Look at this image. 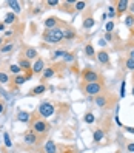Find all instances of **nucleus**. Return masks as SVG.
Masks as SVG:
<instances>
[{
	"label": "nucleus",
	"mask_w": 134,
	"mask_h": 153,
	"mask_svg": "<svg viewBox=\"0 0 134 153\" xmlns=\"http://www.w3.org/2000/svg\"><path fill=\"white\" fill-rule=\"evenodd\" d=\"M94 102H96V105H99L100 108H103V107H106V105L110 104V101H108V97H106L105 93H102V94H99V96H96Z\"/></svg>",
	"instance_id": "nucleus-11"
},
{
	"label": "nucleus",
	"mask_w": 134,
	"mask_h": 153,
	"mask_svg": "<svg viewBox=\"0 0 134 153\" xmlns=\"http://www.w3.org/2000/svg\"><path fill=\"white\" fill-rule=\"evenodd\" d=\"M8 6H11L14 10V13H20V3L15 2V0H10V2H8Z\"/></svg>",
	"instance_id": "nucleus-26"
},
{
	"label": "nucleus",
	"mask_w": 134,
	"mask_h": 153,
	"mask_svg": "<svg viewBox=\"0 0 134 153\" xmlns=\"http://www.w3.org/2000/svg\"><path fill=\"white\" fill-rule=\"evenodd\" d=\"M17 118H19L20 122H31V113L28 111H19V114H17Z\"/></svg>",
	"instance_id": "nucleus-18"
},
{
	"label": "nucleus",
	"mask_w": 134,
	"mask_h": 153,
	"mask_svg": "<svg viewBox=\"0 0 134 153\" xmlns=\"http://www.w3.org/2000/svg\"><path fill=\"white\" fill-rule=\"evenodd\" d=\"M43 70H45V62H43V59H37L32 64V67H31V71L34 74H39V73H43Z\"/></svg>",
	"instance_id": "nucleus-10"
},
{
	"label": "nucleus",
	"mask_w": 134,
	"mask_h": 153,
	"mask_svg": "<svg viewBox=\"0 0 134 153\" xmlns=\"http://www.w3.org/2000/svg\"><path fill=\"white\" fill-rule=\"evenodd\" d=\"M105 40L111 42V40H113V33H106V34H105Z\"/></svg>",
	"instance_id": "nucleus-41"
},
{
	"label": "nucleus",
	"mask_w": 134,
	"mask_h": 153,
	"mask_svg": "<svg viewBox=\"0 0 134 153\" xmlns=\"http://www.w3.org/2000/svg\"><path fill=\"white\" fill-rule=\"evenodd\" d=\"M57 23H59V20L56 19V17H49V19H45V26H46V30L57 28Z\"/></svg>",
	"instance_id": "nucleus-15"
},
{
	"label": "nucleus",
	"mask_w": 134,
	"mask_h": 153,
	"mask_svg": "<svg viewBox=\"0 0 134 153\" xmlns=\"http://www.w3.org/2000/svg\"><path fill=\"white\" fill-rule=\"evenodd\" d=\"M74 6H76V10H77V11H82V10H85L86 3H85V2H76Z\"/></svg>",
	"instance_id": "nucleus-34"
},
{
	"label": "nucleus",
	"mask_w": 134,
	"mask_h": 153,
	"mask_svg": "<svg viewBox=\"0 0 134 153\" xmlns=\"http://www.w3.org/2000/svg\"><path fill=\"white\" fill-rule=\"evenodd\" d=\"M83 80L86 84H93V82H102L100 80V74L97 73V71H94V70H91V68H86L85 71H83Z\"/></svg>",
	"instance_id": "nucleus-5"
},
{
	"label": "nucleus",
	"mask_w": 134,
	"mask_h": 153,
	"mask_svg": "<svg viewBox=\"0 0 134 153\" xmlns=\"http://www.w3.org/2000/svg\"><path fill=\"white\" fill-rule=\"evenodd\" d=\"M23 56H25L26 60H37L39 59V51L32 47H26L23 50Z\"/></svg>",
	"instance_id": "nucleus-7"
},
{
	"label": "nucleus",
	"mask_w": 134,
	"mask_h": 153,
	"mask_svg": "<svg viewBox=\"0 0 134 153\" xmlns=\"http://www.w3.org/2000/svg\"><path fill=\"white\" fill-rule=\"evenodd\" d=\"M13 34H14L13 30H8V31H5V37H10V36H13Z\"/></svg>",
	"instance_id": "nucleus-43"
},
{
	"label": "nucleus",
	"mask_w": 134,
	"mask_h": 153,
	"mask_svg": "<svg viewBox=\"0 0 134 153\" xmlns=\"http://www.w3.org/2000/svg\"><path fill=\"white\" fill-rule=\"evenodd\" d=\"M103 84L102 82H93V84H83L82 85V91L88 96H99L103 93Z\"/></svg>",
	"instance_id": "nucleus-3"
},
{
	"label": "nucleus",
	"mask_w": 134,
	"mask_h": 153,
	"mask_svg": "<svg viewBox=\"0 0 134 153\" xmlns=\"http://www.w3.org/2000/svg\"><path fill=\"white\" fill-rule=\"evenodd\" d=\"M127 131H130V133H134V127H127Z\"/></svg>",
	"instance_id": "nucleus-46"
},
{
	"label": "nucleus",
	"mask_w": 134,
	"mask_h": 153,
	"mask_svg": "<svg viewBox=\"0 0 134 153\" xmlns=\"http://www.w3.org/2000/svg\"><path fill=\"white\" fill-rule=\"evenodd\" d=\"M31 74H32V71H28L26 74H17V76L14 77V80H13V84H14L15 87H20V85H23L26 80L31 77Z\"/></svg>",
	"instance_id": "nucleus-9"
},
{
	"label": "nucleus",
	"mask_w": 134,
	"mask_h": 153,
	"mask_svg": "<svg viewBox=\"0 0 134 153\" xmlns=\"http://www.w3.org/2000/svg\"><path fill=\"white\" fill-rule=\"evenodd\" d=\"M76 37V31L73 28H63V39L66 40H71Z\"/></svg>",
	"instance_id": "nucleus-20"
},
{
	"label": "nucleus",
	"mask_w": 134,
	"mask_h": 153,
	"mask_svg": "<svg viewBox=\"0 0 134 153\" xmlns=\"http://www.w3.org/2000/svg\"><path fill=\"white\" fill-rule=\"evenodd\" d=\"M96 59L100 65H108L110 64V54H108V51H105V50H100L99 53H96Z\"/></svg>",
	"instance_id": "nucleus-8"
},
{
	"label": "nucleus",
	"mask_w": 134,
	"mask_h": 153,
	"mask_svg": "<svg viewBox=\"0 0 134 153\" xmlns=\"http://www.w3.org/2000/svg\"><path fill=\"white\" fill-rule=\"evenodd\" d=\"M14 50V43L13 42H8L6 45H3L2 48H0V53H2V54H5V53H10V51H13Z\"/></svg>",
	"instance_id": "nucleus-24"
},
{
	"label": "nucleus",
	"mask_w": 134,
	"mask_h": 153,
	"mask_svg": "<svg viewBox=\"0 0 134 153\" xmlns=\"http://www.w3.org/2000/svg\"><path fill=\"white\" fill-rule=\"evenodd\" d=\"M127 150H128L130 153H134V142H128V144H127Z\"/></svg>",
	"instance_id": "nucleus-38"
},
{
	"label": "nucleus",
	"mask_w": 134,
	"mask_h": 153,
	"mask_svg": "<svg viewBox=\"0 0 134 153\" xmlns=\"http://www.w3.org/2000/svg\"><path fill=\"white\" fill-rule=\"evenodd\" d=\"M5 30V23H0V31H3Z\"/></svg>",
	"instance_id": "nucleus-47"
},
{
	"label": "nucleus",
	"mask_w": 134,
	"mask_h": 153,
	"mask_svg": "<svg viewBox=\"0 0 134 153\" xmlns=\"http://www.w3.org/2000/svg\"><path fill=\"white\" fill-rule=\"evenodd\" d=\"M10 71H11L13 74H15V76H17V74H20L22 68H20L19 65H14V64H11V65H10Z\"/></svg>",
	"instance_id": "nucleus-29"
},
{
	"label": "nucleus",
	"mask_w": 134,
	"mask_h": 153,
	"mask_svg": "<svg viewBox=\"0 0 134 153\" xmlns=\"http://www.w3.org/2000/svg\"><path fill=\"white\" fill-rule=\"evenodd\" d=\"M3 47V37H0V48Z\"/></svg>",
	"instance_id": "nucleus-49"
},
{
	"label": "nucleus",
	"mask_w": 134,
	"mask_h": 153,
	"mask_svg": "<svg viewBox=\"0 0 134 153\" xmlns=\"http://www.w3.org/2000/svg\"><path fill=\"white\" fill-rule=\"evenodd\" d=\"M108 14H110V17L113 19V17L116 16V6H110L108 8Z\"/></svg>",
	"instance_id": "nucleus-36"
},
{
	"label": "nucleus",
	"mask_w": 134,
	"mask_h": 153,
	"mask_svg": "<svg viewBox=\"0 0 134 153\" xmlns=\"http://www.w3.org/2000/svg\"><path fill=\"white\" fill-rule=\"evenodd\" d=\"M19 67L23 70V71H31V64H29V60H26L25 57H20L19 59Z\"/></svg>",
	"instance_id": "nucleus-19"
},
{
	"label": "nucleus",
	"mask_w": 134,
	"mask_h": 153,
	"mask_svg": "<svg viewBox=\"0 0 134 153\" xmlns=\"http://www.w3.org/2000/svg\"><path fill=\"white\" fill-rule=\"evenodd\" d=\"M23 141H25V144L26 146H35V144H39V141H40V138L35 134L32 130H28L25 134H23Z\"/></svg>",
	"instance_id": "nucleus-6"
},
{
	"label": "nucleus",
	"mask_w": 134,
	"mask_h": 153,
	"mask_svg": "<svg viewBox=\"0 0 134 153\" xmlns=\"http://www.w3.org/2000/svg\"><path fill=\"white\" fill-rule=\"evenodd\" d=\"M85 54L89 57V59H96V50L91 43H86L85 45Z\"/></svg>",
	"instance_id": "nucleus-17"
},
{
	"label": "nucleus",
	"mask_w": 134,
	"mask_h": 153,
	"mask_svg": "<svg viewBox=\"0 0 134 153\" xmlns=\"http://www.w3.org/2000/svg\"><path fill=\"white\" fill-rule=\"evenodd\" d=\"M56 74V70H54V67H49V68H45L43 70V73H42V80H48V79H51L52 76Z\"/></svg>",
	"instance_id": "nucleus-13"
},
{
	"label": "nucleus",
	"mask_w": 134,
	"mask_h": 153,
	"mask_svg": "<svg viewBox=\"0 0 134 153\" xmlns=\"http://www.w3.org/2000/svg\"><path fill=\"white\" fill-rule=\"evenodd\" d=\"M63 59L65 60H74V54H73V53H66V56Z\"/></svg>",
	"instance_id": "nucleus-39"
},
{
	"label": "nucleus",
	"mask_w": 134,
	"mask_h": 153,
	"mask_svg": "<svg viewBox=\"0 0 134 153\" xmlns=\"http://www.w3.org/2000/svg\"><path fill=\"white\" fill-rule=\"evenodd\" d=\"M130 57H131V59H134V50H133V51H130Z\"/></svg>",
	"instance_id": "nucleus-48"
},
{
	"label": "nucleus",
	"mask_w": 134,
	"mask_h": 153,
	"mask_svg": "<svg viewBox=\"0 0 134 153\" xmlns=\"http://www.w3.org/2000/svg\"><path fill=\"white\" fill-rule=\"evenodd\" d=\"M105 28H106V33H111V31L114 30V22H108Z\"/></svg>",
	"instance_id": "nucleus-35"
},
{
	"label": "nucleus",
	"mask_w": 134,
	"mask_h": 153,
	"mask_svg": "<svg viewBox=\"0 0 134 153\" xmlns=\"http://www.w3.org/2000/svg\"><path fill=\"white\" fill-rule=\"evenodd\" d=\"M10 82V76H8V73H5V71H0V84H8Z\"/></svg>",
	"instance_id": "nucleus-27"
},
{
	"label": "nucleus",
	"mask_w": 134,
	"mask_h": 153,
	"mask_svg": "<svg viewBox=\"0 0 134 153\" xmlns=\"http://www.w3.org/2000/svg\"><path fill=\"white\" fill-rule=\"evenodd\" d=\"M125 67H127V70H130V71H134V59L128 57L127 62H125Z\"/></svg>",
	"instance_id": "nucleus-31"
},
{
	"label": "nucleus",
	"mask_w": 134,
	"mask_h": 153,
	"mask_svg": "<svg viewBox=\"0 0 134 153\" xmlns=\"http://www.w3.org/2000/svg\"><path fill=\"white\" fill-rule=\"evenodd\" d=\"M43 91H46V85H43V84H40V85H37V87H34V88L31 90V94H42Z\"/></svg>",
	"instance_id": "nucleus-22"
},
{
	"label": "nucleus",
	"mask_w": 134,
	"mask_h": 153,
	"mask_svg": "<svg viewBox=\"0 0 134 153\" xmlns=\"http://www.w3.org/2000/svg\"><path fill=\"white\" fill-rule=\"evenodd\" d=\"M66 53H68V51H65V50H57V51L54 53V56H52V59H57V57H65V56H66Z\"/></svg>",
	"instance_id": "nucleus-33"
},
{
	"label": "nucleus",
	"mask_w": 134,
	"mask_h": 153,
	"mask_svg": "<svg viewBox=\"0 0 134 153\" xmlns=\"http://www.w3.org/2000/svg\"><path fill=\"white\" fill-rule=\"evenodd\" d=\"M5 111V102L3 101H0V114H2Z\"/></svg>",
	"instance_id": "nucleus-42"
},
{
	"label": "nucleus",
	"mask_w": 134,
	"mask_h": 153,
	"mask_svg": "<svg viewBox=\"0 0 134 153\" xmlns=\"http://www.w3.org/2000/svg\"><path fill=\"white\" fill-rule=\"evenodd\" d=\"M99 43L102 45V47H105V45H106V40H105V39H100V40H99Z\"/></svg>",
	"instance_id": "nucleus-45"
},
{
	"label": "nucleus",
	"mask_w": 134,
	"mask_h": 153,
	"mask_svg": "<svg viewBox=\"0 0 134 153\" xmlns=\"http://www.w3.org/2000/svg\"><path fill=\"white\" fill-rule=\"evenodd\" d=\"M45 153H57V146L54 144V141H46V144H45Z\"/></svg>",
	"instance_id": "nucleus-16"
},
{
	"label": "nucleus",
	"mask_w": 134,
	"mask_h": 153,
	"mask_svg": "<svg viewBox=\"0 0 134 153\" xmlns=\"http://www.w3.org/2000/svg\"><path fill=\"white\" fill-rule=\"evenodd\" d=\"M43 40L48 43H59L60 40H63V28H52V30H46L43 33Z\"/></svg>",
	"instance_id": "nucleus-2"
},
{
	"label": "nucleus",
	"mask_w": 134,
	"mask_h": 153,
	"mask_svg": "<svg viewBox=\"0 0 134 153\" xmlns=\"http://www.w3.org/2000/svg\"><path fill=\"white\" fill-rule=\"evenodd\" d=\"M15 20H17V16L14 13H8L5 16V25H13V23H15Z\"/></svg>",
	"instance_id": "nucleus-21"
},
{
	"label": "nucleus",
	"mask_w": 134,
	"mask_h": 153,
	"mask_svg": "<svg viewBox=\"0 0 134 153\" xmlns=\"http://www.w3.org/2000/svg\"><path fill=\"white\" fill-rule=\"evenodd\" d=\"M54 104L49 102V101H43L40 105H39V114L43 116V118H51L54 114Z\"/></svg>",
	"instance_id": "nucleus-4"
},
{
	"label": "nucleus",
	"mask_w": 134,
	"mask_h": 153,
	"mask_svg": "<svg viewBox=\"0 0 134 153\" xmlns=\"http://www.w3.org/2000/svg\"><path fill=\"white\" fill-rule=\"evenodd\" d=\"M125 25H127L128 26V28H131V26L134 25V16H127V17H125Z\"/></svg>",
	"instance_id": "nucleus-32"
},
{
	"label": "nucleus",
	"mask_w": 134,
	"mask_h": 153,
	"mask_svg": "<svg viewBox=\"0 0 134 153\" xmlns=\"http://www.w3.org/2000/svg\"><path fill=\"white\" fill-rule=\"evenodd\" d=\"M94 26V19L91 16H88L85 17V20H83V28H93Z\"/></svg>",
	"instance_id": "nucleus-25"
},
{
	"label": "nucleus",
	"mask_w": 134,
	"mask_h": 153,
	"mask_svg": "<svg viewBox=\"0 0 134 153\" xmlns=\"http://www.w3.org/2000/svg\"><path fill=\"white\" fill-rule=\"evenodd\" d=\"M94 121H96V118H94V114H93L91 111H88V113L85 114V122H86V124H93Z\"/></svg>",
	"instance_id": "nucleus-30"
},
{
	"label": "nucleus",
	"mask_w": 134,
	"mask_h": 153,
	"mask_svg": "<svg viewBox=\"0 0 134 153\" xmlns=\"http://www.w3.org/2000/svg\"><path fill=\"white\" fill-rule=\"evenodd\" d=\"M77 150L74 147H66V146H60L57 149V153H76Z\"/></svg>",
	"instance_id": "nucleus-23"
},
{
	"label": "nucleus",
	"mask_w": 134,
	"mask_h": 153,
	"mask_svg": "<svg viewBox=\"0 0 134 153\" xmlns=\"http://www.w3.org/2000/svg\"><path fill=\"white\" fill-rule=\"evenodd\" d=\"M3 141H5V146L8 147V149H11L13 147V142H11V138H10V133H3Z\"/></svg>",
	"instance_id": "nucleus-28"
},
{
	"label": "nucleus",
	"mask_w": 134,
	"mask_h": 153,
	"mask_svg": "<svg viewBox=\"0 0 134 153\" xmlns=\"http://www.w3.org/2000/svg\"><path fill=\"white\" fill-rule=\"evenodd\" d=\"M105 136V130L103 128H96L94 133H93V141L94 142H100Z\"/></svg>",
	"instance_id": "nucleus-14"
},
{
	"label": "nucleus",
	"mask_w": 134,
	"mask_h": 153,
	"mask_svg": "<svg viewBox=\"0 0 134 153\" xmlns=\"http://www.w3.org/2000/svg\"><path fill=\"white\" fill-rule=\"evenodd\" d=\"M133 96H134V87H133Z\"/></svg>",
	"instance_id": "nucleus-50"
},
{
	"label": "nucleus",
	"mask_w": 134,
	"mask_h": 153,
	"mask_svg": "<svg viewBox=\"0 0 134 153\" xmlns=\"http://www.w3.org/2000/svg\"><path fill=\"white\" fill-rule=\"evenodd\" d=\"M116 5H117L116 11H117L119 14H122V13H125V11H128V5H130V3H128V0H119Z\"/></svg>",
	"instance_id": "nucleus-12"
},
{
	"label": "nucleus",
	"mask_w": 134,
	"mask_h": 153,
	"mask_svg": "<svg viewBox=\"0 0 134 153\" xmlns=\"http://www.w3.org/2000/svg\"><path fill=\"white\" fill-rule=\"evenodd\" d=\"M125 85H127V82L123 80V82L120 84V97H125Z\"/></svg>",
	"instance_id": "nucleus-37"
},
{
	"label": "nucleus",
	"mask_w": 134,
	"mask_h": 153,
	"mask_svg": "<svg viewBox=\"0 0 134 153\" xmlns=\"http://www.w3.org/2000/svg\"><path fill=\"white\" fill-rule=\"evenodd\" d=\"M37 153H45V152H37Z\"/></svg>",
	"instance_id": "nucleus-51"
},
{
	"label": "nucleus",
	"mask_w": 134,
	"mask_h": 153,
	"mask_svg": "<svg viewBox=\"0 0 134 153\" xmlns=\"http://www.w3.org/2000/svg\"><path fill=\"white\" fill-rule=\"evenodd\" d=\"M29 124H31L29 130H32L39 138H45V136H46V133L49 131V124L46 121H43L42 118H34V119H31Z\"/></svg>",
	"instance_id": "nucleus-1"
},
{
	"label": "nucleus",
	"mask_w": 134,
	"mask_h": 153,
	"mask_svg": "<svg viewBox=\"0 0 134 153\" xmlns=\"http://www.w3.org/2000/svg\"><path fill=\"white\" fill-rule=\"evenodd\" d=\"M46 5H49V6H56V5H59V2H57V0H48Z\"/></svg>",
	"instance_id": "nucleus-40"
},
{
	"label": "nucleus",
	"mask_w": 134,
	"mask_h": 153,
	"mask_svg": "<svg viewBox=\"0 0 134 153\" xmlns=\"http://www.w3.org/2000/svg\"><path fill=\"white\" fill-rule=\"evenodd\" d=\"M128 10H130V13H131V16H134V3H133L131 6H128Z\"/></svg>",
	"instance_id": "nucleus-44"
}]
</instances>
